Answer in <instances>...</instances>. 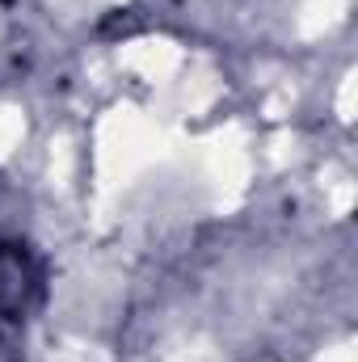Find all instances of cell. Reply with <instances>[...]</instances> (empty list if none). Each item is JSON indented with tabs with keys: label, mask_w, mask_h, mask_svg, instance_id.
Listing matches in <instances>:
<instances>
[{
	"label": "cell",
	"mask_w": 358,
	"mask_h": 362,
	"mask_svg": "<svg viewBox=\"0 0 358 362\" xmlns=\"http://www.w3.org/2000/svg\"><path fill=\"white\" fill-rule=\"evenodd\" d=\"M38 291V270L21 245H0V320L21 325Z\"/></svg>",
	"instance_id": "6da1fadb"
}]
</instances>
